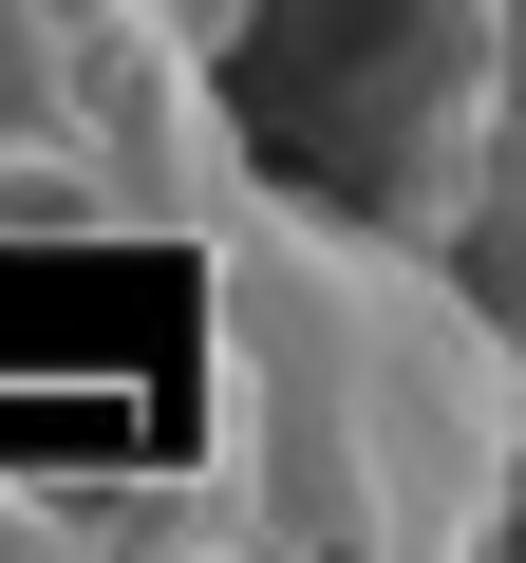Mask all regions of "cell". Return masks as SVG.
<instances>
[{
  "label": "cell",
  "instance_id": "6da1fadb",
  "mask_svg": "<svg viewBox=\"0 0 526 563\" xmlns=\"http://www.w3.org/2000/svg\"><path fill=\"white\" fill-rule=\"evenodd\" d=\"M207 263V488L226 544L302 563H451L526 526V357L470 244L395 225L376 188L244 169Z\"/></svg>",
  "mask_w": 526,
  "mask_h": 563
},
{
  "label": "cell",
  "instance_id": "277c9868",
  "mask_svg": "<svg viewBox=\"0 0 526 563\" xmlns=\"http://www.w3.org/2000/svg\"><path fill=\"white\" fill-rule=\"evenodd\" d=\"M507 188H526V0H507Z\"/></svg>",
  "mask_w": 526,
  "mask_h": 563
},
{
  "label": "cell",
  "instance_id": "7a4b0ae2",
  "mask_svg": "<svg viewBox=\"0 0 526 563\" xmlns=\"http://www.w3.org/2000/svg\"><path fill=\"white\" fill-rule=\"evenodd\" d=\"M0 244H132V188L57 95H0Z\"/></svg>",
  "mask_w": 526,
  "mask_h": 563
},
{
  "label": "cell",
  "instance_id": "3957f363",
  "mask_svg": "<svg viewBox=\"0 0 526 563\" xmlns=\"http://www.w3.org/2000/svg\"><path fill=\"white\" fill-rule=\"evenodd\" d=\"M0 544H113V488H0Z\"/></svg>",
  "mask_w": 526,
  "mask_h": 563
}]
</instances>
